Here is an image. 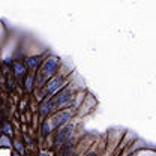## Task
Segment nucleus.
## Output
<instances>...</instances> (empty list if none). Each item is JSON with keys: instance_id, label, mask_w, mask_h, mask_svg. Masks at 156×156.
Segmentation results:
<instances>
[{"instance_id": "f257e3e1", "label": "nucleus", "mask_w": 156, "mask_h": 156, "mask_svg": "<svg viewBox=\"0 0 156 156\" xmlns=\"http://www.w3.org/2000/svg\"><path fill=\"white\" fill-rule=\"evenodd\" d=\"M57 66H59V60H57L56 57H50V59H47L45 63H44V66H42V75H45V77H51V75L56 72Z\"/></svg>"}, {"instance_id": "f03ea898", "label": "nucleus", "mask_w": 156, "mask_h": 156, "mask_svg": "<svg viewBox=\"0 0 156 156\" xmlns=\"http://www.w3.org/2000/svg\"><path fill=\"white\" fill-rule=\"evenodd\" d=\"M71 132H72V126L71 125H68V126H65V128H62L60 131H59V134H57V137H56V146H62L63 144V141L65 140H68L69 137H71Z\"/></svg>"}, {"instance_id": "7ed1b4c3", "label": "nucleus", "mask_w": 156, "mask_h": 156, "mask_svg": "<svg viewBox=\"0 0 156 156\" xmlns=\"http://www.w3.org/2000/svg\"><path fill=\"white\" fill-rule=\"evenodd\" d=\"M71 114H72L71 111H60V113H57L56 116L51 119V126H53V128H57V126L63 125L66 120H69Z\"/></svg>"}, {"instance_id": "20e7f679", "label": "nucleus", "mask_w": 156, "mask_h": 156, "mask_svg": "<svg viewBox=\"0 0 156 156\" xmlns=\"http://www.w3.org/2000/svg\"><path fill=\"white\" fill-rule=\"evenodd\" d=\"M69 98H71V95H69V92L66 90V92H63V93H60L59 96H56L53 101H51V107L53 108H57V107H62V105H65L68 101H69Z\"/></svg>"}, {"instance_id": "39448f33", "label": "nucleus", "mask_w": 156, "mask_h": 156, "mask_svg": "<svg viewBox=\"0 0 156 156\" xmlns=\"http://www.w3.org/2000/svg\"><path fill=\"white\" fill-rule=\"evenodd\" d=\"M60 86H62V78L60 77L51 78V80L48 81V84H47V92H48V93H54L57 89H60Z\"/></svg>"}, {"instance_id": "423d86ee", "label": "nucleus", "mask_w": 156, "mask_h": 156, "mask_svg": "<svg viewBox=\"0 0 156 156\" xmlns=\"http://www.w3.org/2000/svg\"><path fill=\"white\" fill-rule=\"evenodd\" d=\"M51 108H53V107H51V102L47 101V102H44V104L41 105V113H42V114H47Z\"/></svg>"}, {"instance_id": "0eeeda50", "label": "nucleus", "mask_w": 156, "mask_h": 156, "mask_svg": "<svg viewBox=\"0 0 156 156\" xmlns=\"http://www.w3.org/2000/svg\"><path fill=\"white\" fill-rule=\"evenodd\" d=\"M27 66H30V68H35V66H38L39 63V59L38 57H30V59H27Z\"/></svg>"}, {"instance_id": "6e6552de", "label": "nucleus", "mask_w": 156, "mask_h": 156, "mask_svg": "<svg viewBox=\"0 0 156 156\" xmlns=\"http://www.w3.org/2000/svg\"><path fill=\"white\" fill-rule=\"evenodd\" d=\"M0 146H3V147H9V146H11V141H9V138H8L6 135H2V137H0Z\"/></svg>"}, {"instance_id": "1a4fd4ad", "label": "nucleus", "mask_w": 156, "mask_h": 156, "mask_svg": "<svg viewBox=\"0 0 156 156\" xmlns=\"http://www.w3.org/2000/svg\"><path fill=\"white\" fill-rule=\"evenodd\" d=\"M14 69H15V74H18V75L24 74V66L20 63H14Z\"/></svg>"}, {"instance_id": "9d476101", "label": "nucleus", "mask_w": 156, "mask_h": 156, "mask_svg": "<svg viewBox=\"0 0 156 156\" xmlns=\"http://www.w3.org/2000/svg\"><path fill=\"white\" fill-rule=\"evenodd\" d=\"M3 131H5L8 135L12 134V128H11V125H9V123H5V125H3Z\"/></svg>"}, {"instance_id": "9b49d317", "label": "nucleus", "mask_w": 156, "mask_h": 156, "mask_svg": "<svg viewBox=\"0 0 156 156\" xmlns=\"http://www.w3.org/2000/svg\"><path fill=\"white\" fill-rule=\"evenodd\" d=\"M15 147H17L18 153H24V149H23V146H21V143H20V141H15Z\"/></svg>"}, {"instance_id": "f8f14e48", "label": "nucleus", "mask_w": 156, "mask_h": 156, "mask_svg": "<svg viewBox=\"0 0 156 156\" xmlns=\"http://www.w3.org/2000/svg\"><path fill=\"white\" fill-rule=\"evenodd\" d=\"M26 87H27V90H30V89H32V77L27 78V84H26Z\"/></svg>"}, {"instance_id": "ddd939ff", "label": "nucleus", "mask_w": 156, "mask_h": 156, "mask_svg": "<svg viewBox=\"0 0 156 156\" xmlns=\"http://www.w3.org/2000/svg\"><path fill=\"white\" fill-rule=\"evenodd\" d=\"M39 156H50V153H47V152H42Z\"/></svg>"}, {"instance_id": "4468645a", "label": "nucleus", "mask_w": 156, "mask_h": 156, "mask_svg": "<svg viewBox=\"0 0 156 156\" xmlns=\"http://www.w3.org/2000/svg\"><path fill=\"white\" fill-rule=\"evenodd\" d=\"M12 156H20V155H18L17 152H14V153H12Z\"/></svg>"}]
</instances>
